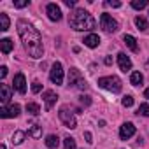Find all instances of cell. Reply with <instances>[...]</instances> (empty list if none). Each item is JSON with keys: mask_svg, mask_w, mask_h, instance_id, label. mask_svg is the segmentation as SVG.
<instances>
[{"mask_svg": "<svg viewBox=\"0 0 149 149\" xmlns=\"http://www.w3.org/2000/svg\"><path fill=\"white\" fill-rule=\"evenodd\" d=\"M30 2L28 0H21V2H14V7H18V9H23V7H26Z\"/></svg>", "mask_w": 149, "mask_h": 149, "instance_id": "31", "label": "cell"}, {"mask_svg": "<svg viewBox=\"0 0 149 149\" xmlns=\"http://www.w3.org/2000/svg\"><path fill=\"white\" fill-rule=\"evenodd\" d=\"M13 47H14V44H13L11 39H2V40H0V49H2L4 54H9L13 51Z\"/></svg>", "mask_w": 149, "mask_h": 149, "instance_id": "16", "label": "cell"}, {"mask_svg": "<svg viewBox=\"0 0 149 149\" xmlns=\"http://www.w3.org/2000/svg\"><path fill=\"white\" fill-rule=\"evenodd\" d=\"M11 88L7 84H0V100H2V104H7L11 100Z\"/></svg>", "mask_w": 149, "mask_h": 149, "instance_id": "15", "label": "cell"}, {"mask_svg": "<svg viewBox=\"0 0 149 149\" xmlns=\"http://www.w3.org/2000/svg\"><path fill=\"white\" fill-rule=\"evenodd\" d=\"M147 67H149V60H147Z\"/></svg>", "mask_w": 149, "mask_h": 149, "instance_id": "39", "label": "cell"}, {"mask_svg": "<svg viewBox=\"0 0 149 149\" xmlns=\"http://www.w3.org/2000/svg\"><path fill=\"white\" fill-rule=\"evenodd\" d=\"M26 112H30L32 116H39L40 114V107L35 102H30V104H26Z\"/></svg>", "mask_w": 149, "mask_h": 149, "instance_id": "21", "label": "cell"}, {"mask_svg": "<svg viewBox=\"0 0 149 149\" xmlns=\"http://www.w3.org/2000/svg\"><path fill=\"white\" fill-rule=\"evenodd\" d=\"M46 146H47L49 149H56V147L60 146V139H58V135H47V139H46Z\"/></svg>", "mask_w": 149, "mask_h": 149, "instance_id": "18", "label": "cell"}, {"mask_svg": "<svg viewBox=\"0 0 149 149\" xmlns=\"http://www.w3.org/2000/svg\"><path fill=\"white\" fill-rule=\"evenodd\" d=\"M135 135V126H133V123H125L123 126H121V130H119V137L123 139V140H128L130 137H133Z\"/></svg>", "mask_w": 149, "mask_h": 149, "instance_id": "11", "label": "cell"}, {"mask_svg": "<svg viewBox=\"0 0 149 149\" xmlns=\"http://www.w3.org/2000/svg\"><path fill=\"white\" fill-rule=\"evenodd\" d=\"M107 6L111 7H121V2H118V0H109V2H105Z\"/></svg>", "mask_w": 149, "mask_h": 149, "instance_id": "32", "label": "cell"}, {"mask_svg": "<svg viewBox=\"0 0 149 149\" xmlns=\"http://www.w3.org/2000/svg\"><path fill=\"white\" fill-rule=\"evenodd\" d=\"M137 112L142 114V116H149V104H140V107H139Z\"/></svg>", "mask_w": 149, "mask_h": 149, "instance_id": "28", "label": "cell"}, {"mask_svg": "<svg viewBox=\"0 0 149 149\" xmlns=\"http://www.w3.org/2000/svg\"><path fill=\"white\" fill-rule=\"evenodd\" d=\"M135 25H137V28H139L140 32H146V30H147V21H146V18H142V16H137V18H135Z\"/></svg>", "mask_w": 149, "mask_h": 149, "instance_id": "23", "label": "cell"}, {"mask_svg": "<svg viewBox=\"0 0 149 149\" xmlns=\"http://www.w3.org/2000/svg\"><path fill=\"white\" fill-rule=\"evenodd\" d=\"M19 112H21V107L18 104H13L9 107L4 105L2 109H0V116L2 118H16V116H19Z\"/></svg>", "mask_w": 149, "mask_h": 149, "instance_id": "8", "label": "cell"}, {"mask_svg": "<svg viewBox=\"0 0 149 149\" xmlns=\"http://www.w3.org/2000/svg\"><path fill=\"white\" fill-rule=\"evenodd\" d=\"M144 97H146V98H149V88H147V90L144 91Z\"/></svg>", "mask_w": 149, "mask_h": 149, "instance_id": "37", "label": "cell"}, {"mask_svg": "<svg viewBox=\"0 0 149 149\" xmlns=\"http://www.w3.org/2000/svg\"><path fill=\"white\" fill-rule=\"evenodd\" d=\"M132 7L133 9H144V7H147V0H133Z\"/></svg>", "mask_w": 149, "mask_h": 149, "instance_id": "26", "label": "cell"}, {"mask_svg": "<svg viewBox=\"0 0 149 149\" xmlns=\"http://www.w3.org/2000/svg\"><path fill=\"white\" fill-rule=\"evenodd\" d=\"M118 63H119L121 72H128V70H132V60H130L125 53H119V54H118Z\"/></svg>", "mask_w": 149, "mask_h": 149, "instance_id": "13", "label": "cell"}, {"mask_svg": "<svg viewBox=\"0 0 149 149\" xmlns=\"http://www.w3.org/2000/svg\"><path fill=\"white\" fill-rule=\"evenodd\" d=\"M74 111L76 109H72L70 105H63V107H60V112H58V116H60V119L63 121V125L67 126V128H70V130H74L77 126V121H76V116H74Z\"/></svg>", "mask_w": 149, "mask_h": 149, "instance_id": "4", "label": "cell"}, {"mask_svg": "<svg viewBox=\"0 0 149 149\" xmlns=\"http://www.w3.org/2000/svg\"><path fill=\"white\" fill-rule=\"evenodd\" d=\"M9 23H11V21H9V16L2 13V14H0V30H2V32H7V30H9Z\"/></svg>", "mask_w": 149, "mask_h": 149, "instance_id": "20", "label": "cell"}, {"mask_svg": "<svg viewBox=\"0 0 149 149\" xmlns=\"http://www.w3.org/2000/svg\"><path fill=\"white\" fill-rule=\"evenodd\" d=\"M6 76H7V67H2V68H0V77L4 79Z\"/></svg>", "mask_w": 149, "mask_h": 149, "instance_id": "33", "label": "cell"}, {"mask_svg": "<svg viewBox=\"0 0 149 149\" xmlns=\"http://www.w3.org/2000/svg\"><path fill=\"white\" fill-rule=\"evenodd\" d=\"M65 6L67 7H74V6H76V2H74V0H65Z\"/></svg>", "mask_w": 149, "mask_h": 149, "instance_id": "34", "label": "cell"}, {"mask_svg": "<svg viewBox=\"0 0 149 149\" xmlns=\"http://www.w3.org/2000/svg\"><path fill=\"white\" fill-rule=\"evenodd\" d=\"M79 102H81L83 105H86V107H88V105L91 104V98H90V97H86V95H81V97H79Z\"/></svg>", "mask_w": 149, "mask_h": 149, "instance_id": "30", "label": "cell"}, {"mask_svg": "<svg viewBox=\"0 0 149 149\" xmlns=\"http://www.w3.org/2000/svg\"><path fill=\"white\" fill-rule=\"evenodd\" d=\"M84 46H88V47H98V44H100V37L97 35V33H90V35H86L84 37Z\"/></svg>", "mask_w": 149, "mask_h": 149, "instance_id": "14", "label": "cell"}, {"mask_svg": "<svg viewBox=\"0 0 149 149\" xmlns=\"http://www.w3.org/2000/svg\"><path fill=\"white\" fill-rule=\"evenodd\" d=\"M123 40H125V44H126L133 53H137V51H139V46H137L135 37H132V35H123Z\"/></svg>", "mask_w": 149, "mask_h": 149, "instance_id": "17", "label": "cell"}, {"mask_svg": "<svg viewBox=\"0 0 149 149\" xmlns=\"http://www.w3.org/2000/svg\"><path fill=\"white\" fill-rule=\"evenodd\" d=\"M13 84H14V90H16V91H19L21 95L26 91V81H25V76H23V74H16Z\"/></svg>", "mask_w": 149, "mask_h": 149, "instance_id": "12", "label": "cell"}, {"mask_svg": "<svg viewBox=\"0 0 149 149\" xmlns=\"http://www.w3.org/2000/svg\"><path fill=\"white\" fill-rule=\"evenodd\" d=\"M25 137H26V133L21 132V130H18V132L13 135V144H14V146H19V144L25 140Z\"/></svg>", "mask_w": 149, "mask_h": 149, "instance_id": "22", "label": "cell"}, {"mask_svg": "<svg viewBox=\"0 0 149 149\" xmlns=\"http://www.w3.org/2000/svg\"><path fill=\"white\" fill-rule=\"evenodd\" d=\"M100 26H102V30H104V32H107V33H114V32H118L119 23H118L111 14L104 13V14L100 16Z\"/></svg>", "mask_w": 149, "mask_h": 149, "instance_id": "6", "label": "cell"}, {"mask_svg": "<svg viewBox=\"0 0 149 149\" xmlns=\"http://www.w3.org/2000/svg\"><path fill=\"white\" fill-rule=\"evenodd\" d=\"M68 23L74 30L77 32H83V30H93L97 26V21L95 18L84 11V9H76L74 13H70V18H68Z\"/></svg>", "mask_w": 149, "mask_h": 149, "instance_id": "2", "label": "cell"}, {"mask_svg": "<svg viewBox=\"0 0 149 149\" xmlns=\"http://www.w3.org/2000/svg\"><path fill=\"white\" fill-rule=\"evenodd\" d=\"M84 139H86V142H93V140H91L93 137H91V133H90V132H86V133H84Z\"/></svg>", "mask_w": 149, "mask_h": 149, "instance_id": "35", "label": "cell"}, {"mask_svg": "<svg viewBox=\"0 0 149 149\" xmlns=\"http://www.w3.org/2000/svg\"><path fill=\"white\" fill-rule=\"evenodd\" d=\"M16 26H18V33L21 37V42H23L26 53L32 58H40L44 54V47H42V39H40L39 30L26 19H18Z\"/></svg>", "mask_w": 149, "mask_h": 149, "instance_id": "1", "label": "cell"}, {"mask_svg": "<svg viewBox=\"0 0 149 149\" xmlns=\"http://www.w3.org/2000/svg\"><path fill=\"white\" fill-rule=\"evenodd\" d=\"M142 81H144V77H142V74H140V72H132V76H130V83H132L133 86L142 84Z\"/></svg>", "mask_w": 149, "mask_h": 149, "instance_id": "19", "label": "cell"}, {"mask_svg": "<svg viewBox=\"0 0 149 149\" xmlns=\"http://www.w3.org/2000/svg\"><path fill=\"white\" fill-rule=\"evenodd\" d=\"M63 146H65V149H76V139L67 137V139L63 140Z\"/></svg>", "mask_w": 149, "mask_h": 149, "instance_id": "25", "label": "cell"}, {"mask_svg": "<svg viewBox=\"0 0 149 149\" xmlns=\"http://www.w3.org/2000/svg\"><path fill=\"white\" fill-rule=\"evenodd\" d=\"M98 86L107 90V91H112V93H119L121 88H123V83L119 77L116 76H107V77H100L98 79Z\"/></svg>", "mask_w": 149, "mask_h": 149, "instance_id": "3", "label": "cell"}, {"mask_svg": "<svg viewBox=\"0 0 149 149\" xmlns=\"http://www.w3.org/2000/svg\"><path fill=\"white\" fill-rule=\"evenodd\" d=\"M121 104H123V107H132V105H133V97H132V95H126V97H123Z\"/></svg>", "mask_w": 149, "mask_h": 149, "instance_id": "27", "label": "cell"}, {"mask_svg": "<svg viewBox=\"0 0 149 149\" xmlns=\"http://www.w3.org/2000/svg\"><path fill=\"white\" fill-rule=\"evenodd\" d=\"M0 149H7V147H6V146H4V144H2V146H0Z\"/></svg>", "mask_w": 149, "mask_h": 149, "instance_id": "38", "label": "cell"}, {"mask_svg": "<svg viewBox=\"0 0 149 149\" xmlns=\"http://www.w3.org/2000/svg\"><path fill=\"white\" fill-rule=\"evenodd\" d=\"M104 61H105V65H112V58H111V56H107Z\"/></svg>", "mask_w": 149, "mask_h": 149, "instance_id": "36", "label": "cell"}, {"mask_svg": "<svg viewBox=\"0 0 149 149\" xmlns=\"http://www.w3.org/2000/svg\"><path fill=\"white\" fill-rule=\"evenodd\" d=\"M49 77L54 84H61L63 83V67L60 61H54L51 65V72H49Z\"/></svg>", "mask_w": 149, "mask_h": 149, "instance_id": "7", "label": "cell"}, {"mask_svg": "<svg viewBox=\"0 0 149 149\" xmlns=\"http://www.w3.org/2000/svg\"><path fill=\"white\" fill-rule=\"evenodd\" d=\"M40 90H42V84H40L39 81H33V83H32V91H33V93H39Z\"/></svg>", "mask_w": 149, "mask_h": 149, "instance_id": "29", "label": "cell"}, {"mask_svg": "<svg viewBox=\"0 0 149 149\" xmlns=\"http://www.w3.org/2000/svg\"><path fill=\"white\" fill-rule=\"evenodd\" d=\"M28 135L30 137H33V139H39L40 135H42V126H39V125H35L30 132H28Z\"/></svg>", "mask_w": 149, "mask_h": 149, "instance_id": "24", "label": "cell"}, {"mask_svg": "<svg viewBox=\"0 0 149 149\" xmlns=\"http://www.w3.org/2000/svg\"><path fill=\"white\" fill-rule=\"evenodd\" d=\"M42 98H44V102H46V109H47V111H51V109H53V105H54V104H56V100H58V95H56L54 91L47 90V91H44V93H42Z\"/></svg>", "mask_w": 149, "mask_h": 149, "instance_id": "10", "label": "cell"}, {"mask_svg": "<svg viewBox=\"0 0 149 149\" xmlns=\"http://www.w3.org/2000/svg\"><path fill=\"white\" fill-rule=\"evenodd\" d=\"M46 13H47V16H49L51 21H60L61 19V11H60V7L56 4H47Z\"/></svg>", "mask_w": 149, "mask_h": 149, "instance_id": "9", "label": "cell"}, {"mask_svg": "<svg viewBox=\"0 0 149 149\" xmlns=\"http://www.w3.org/2000/svg\"><path fill=\"white\" fill-rule=\"evenodd\" d=\"M68 86L70 88H77V90H84L86 88V81L81 76V72L77 68H70L68 72Z\"/></svg>", "mask_w": 149, "mask_h": 149, "instance_id": "5", "label": "cell"}]
</instances>
